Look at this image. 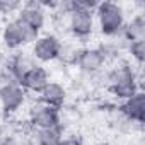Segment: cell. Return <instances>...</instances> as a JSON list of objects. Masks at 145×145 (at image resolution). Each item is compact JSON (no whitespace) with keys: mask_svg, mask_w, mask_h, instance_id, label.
<instances>
[{"mask_svg":"<svg viewBox=\"0 0 145 145\" xmlns=\"http://www.w3.org/2000/svg\"><path fill=\"white\" fill-rule=\"evenodd\" d=\"M128 61H118L114 67L103 72L104 75V87L109 91V94L118 101H126L133 94H137L140 89V75Z\"/></svg>","mask_w":145,"mask_h":145,"instance_id":"cell-1","label":"cell"},{"mask_svg":"<svg viewBox=\"0 0 145 145\" xmlns=\"http://www.w3.org/2000/svg\"><path fill=\"white\" fill-rule=\"evenodd\" d=\"M94 19L96 27L104 38H116L125 27L126 14L125 9L116 2H99L94 10Z\"/></svg>","mask_w":145,"mask_h":145,"instance_id":"cell-2","label":"cell"},{"mask_svg":"<svg viewBox=\"0 0 145 145\" xmlns=\"http://www.w3.org/2000/svg\"><path fill=\"white\" fill-rule=\"evenodd\" d=\"M38 36H39V33L31 29L19 17L9 19L2 27V43H4V46L9 48V50H14V51L24 50L26 46H31L36 41Z\"/></svg>","mask_w":145,"mask_h":145,"instance_id":"cell-3","label":"cell"},{"mask_svg":"<svg viewBox=\"0 0 145 145\" xmlns=\"http://www.w3.org/2000/svg\"><path fill=\"white\" fill-rule=\"evenodd\" d=\"M94 29H96L94 12L79 7L75 0H72V12L68 14V33L77 41H82L91 38Z\"/></svg>","mask_w":145,"mask_h":145,"instance_id":"cell-4","label":"cell"},{"mask_svg":"<svg viewBox=\"0 0 145 145\" xmlns=\"http://www.w3.org/2000/svg\"><path fill=\"white\" fill-rule=\"evenodd\" d=\"M60 44H61V39L56 34H53V33L39 34L36 38V41L31 44V55L38 65L56 61L58 53H60Z\"/></svg>","mask_w":145,"mask_h":145,"instance_id":"cell-5","label":"cell"},{"mask_svg":"<svg viewBox=\"0 0 145 145\" xmlns=\"http://www.w3.org/2000/svg\"><path fill=\"white\" fill-rule=\"evenodd\" d=\"M26 104V92L17 82L0 84V109L5 114H14Z\"/></svg>","mask_w":145,"mask_h":145,"instance_id":"cell-6","label":"cell"},{"mask_svg":"<svg viewBox=\"0 0 145 145\" xmlns=\"http://www.w3.org/2000/svg\"><path fill=\"white\" fill-rule=\"evenodd\" d=\"M106 63H108V60L104 58V55L101 53V50L97 46H87V48L80 50L75 67L79 68L80 74L94 75V74H101Z\"/></svg>","mask_w":145,"mask_h":145,"instance_id":"cell-7","label":"cell"},{"mask_svg":"<svg viewBox=\"0 0 145 145\" xmlns=\"http://www.w3.org/2000/svg\"><path fill=\"white\" fill-rule=\"evenodd\" d=\"M29 125L36 130H46L60 125V109L50 108L46 104H33L29 109Z\"/></svg>","mask_w":145,"mask_h":145,"instance_id":"cell-8","label":"cell"},{"mask_svg":"<svg viewBox=\"0 0 145 145\" xmlns=\"http://www.w3.org/2000/svg\"><path fill=\"white\" fill-rule=\"evenodd\" d=\"M38 63H36V60L33 58V55H31V51H24V50H17L14 55H10L9 56V60H7V63H5V72L12 77V80H16L17 84H19V80L27 74V72L33 68V67H36Z\"/></svg>","mask_w":145,"mask_h":145,"instance_id":"cell-9","label":"cell"},{"mask_svg":"<svg viewBox=\"0 0 145 145\" xmlns=\"http://www.w3.org/2000/svg\"><path fill=\"white\" fill-rule=\"evenodd\" d=\"M17 17L27 24L31 29H34L36 33H41L43 27L46 26V21H48V12L44 10L43 4L41 2H26L22 4L21 10L17 12Z\"/></svg>","mask_w":145,"mask_h":145,"instance_id":"cell-10","label":"cell"},{"mask_svg":"<svg viewBox=\"0 0 145 145\" xmlns=\"http://www.w3.org/2000/svg\"><path fill=\"white\" fill-rule=\"evenodd\" d=\"M39 97V103L41 104H46L50 108H55V109H61L67 103V97H68V91L67 87L61 84V82H56V80H50L43 91L38 94Z\"/></svg>","mask_w":145,"mask_h":145,"instance_id":"cell-11","label":"cell"},{"mask_svg":"<svg viewBox=\"0 0 145 145\" xmlns=\"http://www.w3.org/2000/svg\"><path fill=\"white\" fill-rule=\"evenodd\" d=\"M48 82H50V72L43 65H36V67H33L27 74L19 80V86L24 89L26 94L27 92L39 94Z\"/></svg>","mask_w":145,"mask_h":145,"instance_id":"cell-12","label":"cell"},{"mask_svg":"<svg viewBox=\"0 0 145 145\" xmlns=\"http://www.w3.org/2000/svg\"><path fill=\"white\" fill-rule=\"evenodd\" d=\"M118 109L130 121H133L137 125H143V121H145V94H143V91H138L130 99L123 101Z\"/></svg>","mask_w":145,"mask_h":145,"instance_id":"cell-13","label":"cell"},{"mask_svg":"<svg viewBox=\"0 0 145 145\" xmlns=\"http://www.w3.org/2000/svg\"><path fill=\"white\" fill-rule=\"evenodd\" d=\"M121 36L130 43V41H138L145 39V14L137 12L131 19L125 22V27L121 31Z\"/></svg>","mask_w":145,"mask_h":145,"instance_id":"cell-14","label":"cell"},{"mask_svg":"<svg viewBox=\"0 0 145 145\" xmlns=\"http://www.w3.org/2000/svg\"><path fill=\"white\" fill-rule=\"evenodd\" d=\"M126 46H128V41L120 34L116 38H108L97 48L101 50V53L104 55L106 60H120L121 55L126 53Z\"/></svg>","mask_w":145,"mask_h":145,"instance_id":"cell-15","label":"cell"},{"mask_svg":"<svg viewBox=\"0 0 145 145\" xmlns=\"http://www.w3.org/2000/svg\"><path fill=\"white\" fill-rule=\"evenodd\" d=\"M63 137H65V128L61 125L46 130H36L34 133L36 145H60Z\"/></svg>","mask_w":145,"mask_h":145,"instance_id":"cell-16","label":"cell"},{"mask_svg":"<svg viewBox=\"0 0 145 145\" xmlns=\"http://www.w3.org/2000/svg\"><path fill=\"white\" fill-rule=\"evenodd\" d=\"M80 46L77 44V41H70V39H65L61 41L60 44V53H58V61L70 67L77 63V58H79V53H80Z\"/></svg>","mask_w":145,"mask_h":145,"instance_id":"cell-17","label":"cell"},{"mask_svg":"<svg viewBox=\"0 0 145 145\" xmlns=\"http://www.w3.org/2000/svg\"><path fill=\"white\" fill-rule=\"evenodd\" d=\"M126 53L131 56V60L137 63V67H142V63L145 61V39L130 41L126 46Z\"/></svg>","mask_w":145,"mask_h":145,"instance_id":"cell-18","label":"cell"},{"mask_svg":"<svg viewBox=\"0 0 145 145\" xmlns=\"http://www.w3.org/2000/svg\"><path fill=\"white\" fill-rule=\"evenodd\" d=\"M60 145H82L80 138L75 135H70V137H63V140L60 142Z\"/></svg>","mask_w":145,"mask_h":145,"instance_id":"cell-19","label":"cell"},{"mask_svg":"<svg viewBox=\"0 0 145 145\" xmlns=\"http://www.w3.org/2000/svg\"><path fill=\"white\" fill-rule=\"evenodd\" d=\"M5 14V4H4V0H0V16Z\"/></svg>","mask_w":145,"mask_h":145,"instance_id":"cell-20","label":"cell"},{"mask_svg":"<svg viewBox=\"0 0 145 145\" xmlns=\"http://www.w3.org/2000/svg\"><path fill=\"white\" fill-rule=\"evenodd\" d=\"M97 145H113V143H109V142H101V143H97Z\"/></svg>","mask_w":145,"mask_h":145,"instance_id":"cell-21","label":"cell"}]
</instances>
